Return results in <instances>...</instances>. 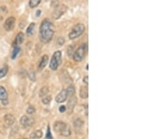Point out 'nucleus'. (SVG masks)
Returning a JSON list of instances; mask_svg holds the SVG:
<instances>
[{"label":"nucleus","mask_w":158,"mask_h":139,"mask_svg":"<svg viewBox=\"0 0 158 139\" xmlns=\"http://www.w3.org/2000/svg\"><path fill=\"white\" fill-rule=\"evenodd\" d=\"M8 73V67L4 66L1 69H0V79L4 77Z\"/></svg>","instance_id":"21"},{"label":"nucleus","mask_w":158,"mask_h":139,"mask_svg":"<svg viewBox=\"0 0 158 139\" xmlns=\"http://www.w3.org/2000/svg\"><path fill=\"white\" fill-rule=\"evenodd\" d=\"M85 30V26L84 24L79 23L77 24L76 25L72 28V30L69 34V38L70 39H75L76 38L80 37L82 33L84 32Z\"/></svg>","instance_id":"4"},{"label":"nucleus","mask_w":158,"mask_h":139,"mask_svg":"<svg viewBox=\"0 0 158 139\" xmlns=\"http://www.w3.org/2000/svg\"><path fill=\"white\" fill-rule=\"evenodd\" d=\"M54 129L55 132L60 134L61 136H69L71 134L70 127L65 123L60 122V121L55 122Z\"/></svg>","instance_id":"2"},{"label":"nucleus","mask_w":158,"mask_h":139,"mask_svg":"<svg viewBox=\"0 0 158 139\" xmlns=\"http://www.w3.org/2000/svg\"><path fill=\"white\" fill-rule=\"evenodd\" d=\"M46 138L47 139H52V136H51V131H50L49 127H48L47 132H46Z\"/></svg>","instance_id":"26"},{"label":"nucleus","mask_w":158,"mask_h":139,"mask_svg":"<svg viewBox=\"0 0 158 139\" xmlns=\"http://www.w3.org/2000/svg\"><path fill=\"white\" fill-rule=\"evenodd\" d=\"M83 81L85 83V84H86V85H88L89 84V77L88 76H86L84 77L83 79Z\"/></svg>","instance_id":"29"},{"label":"nucleus","mask_w":158,"mask_h":139,"mask_svg":"<svg viewBox=\"0 0 158 139\" xmlns=\"http://www.w3.org/2000/svg\"><path fill=\"white\" fill-rule=\"evenodd\" d=\"M51 97L49 96H44L42 99V102L44 104H49V103L51 102Z\"/></svg>","instance_id":"24"},{"label":"nucleus","mask_w":158,"mask_h":139,"mask_svg":"<svg viewBox=\"0 0 158 139\" xmlns=\"http://www.w3.org/2000/svg\"><path fill=\"white\" fill-rule=\"evenodd\" d=\"M15 122V117L11 114H7L4 116V123L6 127H11Z\"/></svg>","instance_id":"12"},{"label":"nucleus","mask_w":158,"mask_h":139,"mask_svg":"<svg viewBox=\"0 0 158 139\" xmlns=\"http://www.w3.org/2000/svg\"><path fill=\"white\" fill-rule=\"evenodd\" d=\"M59 111H60L61 113H64V112H65L66 111L65 106H64V105H62V106H61L60 108H59Z\"/></svg>","instance_id":"28"},{"label":"nucleus","mask_w":158,"mask_h":139,"mask_svg":"<svg viewBox=\"0 0 158 139\" xmlns=\"http://www.w3.org/2000/svg\"><path fill=\"white\" fill-rule=\"evenodd\" d=\"M67 9V8L66 7L65 5H60L57 6L55 9L54 13H53V17L54 19H58L63 14L66 12V10Z\"/></svg>","instance_id":"6"},{"label":"nucleus","mask_w":158,"mask_h":139,"mask_svg":"<svg viewBox=\"0 0 158 139\" xmlns=\"http://www.w3.org/2000/svg\"><path fill=\"white\" fill-rule=\"evenodd\" d=\"M49 93V88L47 87H44L43 88H42L41 90L40 91V97H44L46 96V94Z\"/></svg>","instance_id":"18"},{"label":"nucleus","mask_w":158,"mask_h":139,"mask_svg":"<svg viewBox=\"0 0 158 139\" xmlns=\"http://www.w3.org/2000/svg\"><path fill=\"white\" fill-rule=\"evenodd\" d=\"M80 96L82 98H87L89 96V89L88 86H83L80 88Z\"/></svg>","instance_id":"13"},{"label":"nucleus","mask_w":158,"mask_h":139,"mask_svg":"<svg viewBox=\"0 0 158 139\" xmlns=\"http://www.w3.org/2000/svg\"><path fill=\"white\" fill-rule=\"evenodd\" d=\"M40 2H41L40 0H31L29 2V5L31 8L36 7V6H37L40 4Z\"/></svg>","instance_id":"22"},{"label":"nucleus","mask_w":158,"mask_h":139,"mask_svg":"<svg viewBox=\"0 0 158 139\" xmlns=\"http://www.w3.org/2000/svg\"><path fill=\"white\" fill-rule=\"evenodd\" d=\"M66 90H67V94L71 96H72L75 94V88H74L73 87H69L67 89H66Z\"/></svg>","instance_id":"23"},{"label":"nucleus","mask_w":158,"mask_h":139,"mask_svg":"<svg viewBox=\"0 0 158 139\" xmlns=\"http://www.w3.org/2000/svg\"><path fill=\"white\" fill-rule=\"evenodd\" d=\"M67 96H68V94H67V92L66 89H63L61 92L56 96V101L58 103H64L66 99H67Z\"/></svg>","instance_id":"9"},{"label":"nucleus","mask_w":158,"mask_h":139,"mask_svg":"<svg viewBox=\"0 0 158 139\" xmlns=\"http://www.w3.org/2000/svg\"><path fill=\"white\" fill-rule=\"evenodd\" d=\"M42 136V132L41 130H37L30 135V138L33 139H38Z\"/></svg>","instance_id":"17"},{"label":"nucleus","mask_w":158,"mask_h":139,"mask_svg":"<svg viewBox=\"0 0 158 139\" xmlns=\"http://www.w3.org/2000/svg\"><path fill=\"white\" fill-rule=\"evenodd\" d=\"M84 124V121H82L81 119H77L75 122H74V127H75L76 130H80L81 129L82 127H83Z\"/></svg>","instance_id":"16"},{"label":"nucleus","mask_w":158,"mask_h":139,"mask_svg":"<svg viewBox=\"0 0 158 139\" xmlns=\"http://www.w3.org/2000/svg\"><path fill=\"white\" fill-rule=\"evenodd\" d=\"M24 40V35L22 33H19L17 35L15 39V46H18V45L21 44L22 42H23Z\"/></svg>","instance_id":"14"},{"label":"nucleus","mask_w":158,"mask_h":139,"mask_svg":"<svg viewBox=\"0 0 158 139\" xmlns=\"http://www.w3.org/2000/svg\"><path fill=\"white\" fill-rule=\"evenodd\" d=\"M20 48L19 47V46H15V48H14V51H13L12 52V56H11V58L12 59H15L16 58V56H18V53L20 52Z\"/></svg>","instance_id":"20"},{"label":"nucleus","mask_w":158,"mask_h":139,"mask_svg":"<svg viewBox=\"0 0 158 139\" xmlns=\"http://www.w3.org/2000/svg\"><path fill=\"white\" fill-rule=\"evenodd\" d=\"M16 23V19L14 17H9L6 20L4 25V28L6 31H11L14 28Z\"/></svg>","instance_id":"8"},{"label":"nucleus","mask_w":158,"mask_h":139,"mask_svg":"<svg viewBox=\"0 0 158 139\" xmlns=\"http://www.w3.org/2000/svg\"><path fill=\"white\" fill-rule=\"evenodd\" d=\"M2 103L4 105H6V104H8V100H2Z\"/></svg>","instance_id":"30"},{"label":"nucleus","mask_w":158,"mask_h":139,"mask_svg":"<svg viewBox=\"0 0 158 139\" xmlns=\"http://www.w3.org/2000/svg\"><path fill=\"white\" fill-rule=\"evenodd\" d=\"M48 60H49V57H48L47 55H44L42 57L38 65V70L40 71H42L46 67V65H47Z\"/></svg>","instance_id":"11"},{"label":"nucleus","mask_w":158,"mask_h":139,"mask_svg":"<svg viewBox=\"0 0 158 139\" xmlns=\"http://www.w3.org/2000/svg\"><path fill=\"white\" fill-rule=\"evenodd\" d=\"M35 28V23H32L30 25H29L28 28H27V31H26L27 34L28 35H31L32 34H33Z\"/></svg>","instance_id":"19"},{"label":"nucleus","mask_w":158,"mask_h":139,"mask_svg":"<svg viewBox=\"0 0 158 139\" xmlns=\"http://www.w3.org/2000/svg\"><path fill=\"white\" fill-rule=\"evenodd\" d=\"M37 16H40V13H41V11H37Z\"/></svg>","instance_id":"31"},{"label":"nucleus","mask_w":158,"mask_h":139,"mask_svg":"<svg viewBox=\"0 0 158 139\" xmlns=\"http://www.w3.org/2000/svg\"><path fill=\"white\" fill-rule=\"evenodd\" d=\"M87 44H82L78 49L75 51L73 54V59L76 62H80L82 60V59L84 58L85 54H86V52H87Z\"/></svg>","instance_id":"3"},{"label":"nucleus","mask_w":158,"mask_h":139,"mask_svg":"<svg viewBox=\"0 0 158 139\" xmlns=\"http://www.w3.org/2000/svg\"><path fill=\"white\" fill-rule=\"evenodd\" d=\"M34 122H35V120H34L33 118L30 117H27L26 115L22 116L20 119V124L25 128L30 127L34 124Z\"/></svg>","instance_id":"7"},{"label":"nucleus","mask_w":158,"mask_h":139,"mask_svg":"<svg viewBox=\"0 0 158 139\" xmlns=\"http://www.w3.org/2000/svg\"><path fill=\"white\" fill-rule=\"evenodd\" d=\"M27 113H28V114H30V115L35 113V108H34L33 106H29L28 108H27Z\"/></svg>","instance_id":"25"},{"label":"nucleus","mask_w":158,"mask_h":139,"mask_svg":"<svg viewBox=\"0 0 158 139\" xmlns=\"http://www.w3.org/2000/svg\"><path fill=\"white\" fill-rule=\"evenodd\" d=\"M57 42L59 46H62L63 44H64V42H65V40H64V39L63 37H59V39H58Z\"/></svg>","instance_id":"27"},{"label":"nucleus","mask_w":158,"mask_h":139,"mask_svg":"<svg viewBox=\"0 0 158 139\" xmlns=\"http://www.w3.org/2000/svg\"><path fill=\"white\" fill-rule=\"evenodd\" d=\"M54 34V25L49 20H43L40 28V39L43 43H48Z\"/></svg>","instance_id":"1"},{"label":"nucleus","mask_w":158,"mask_h":139,"mask_svg":"<svg viewBox=\"0 0 158 139\" xmlns=\"http://www.w3.org/2000/svg\"><path fill=\"white\" fill-rule=\"evenodd\" d=\"M76 102H77L76 97L74 96H71V98H70V100H69V101L67 102V110L69 113V114H70V113L72 112V110H73L74 108H75V104H76Z\"/></svg>","instance_id":"10"},{"label":"nucleus","mask_w":158,"mask_h":139,"mask_svg":"<svg viewBox=\"0 0 158 139\" xmlns=\"http://www.w3.org/2000/svg\"><path fill=\"white\" fill-rule=\"evenodd\" d=\"M8 98V93L5 88L0 87V100H5Z\"/></svg>","instance_id":"15"},{"label":"nucleus","mask_w":158,"mask_h":139,"mask_svg":"<svg viewBox=\"0 0 158 139\" xmlns=\"http://www.w3.org/2000/svg\"><path fill=\"white\" fill-rule=\"evenodd\" d=\"M61 56H62V53L61 51H57L54 53L50 61L49 67L51 70H56L57 69L61 61Z\"/></svg>","instance_id":"5"}]
</instances>
